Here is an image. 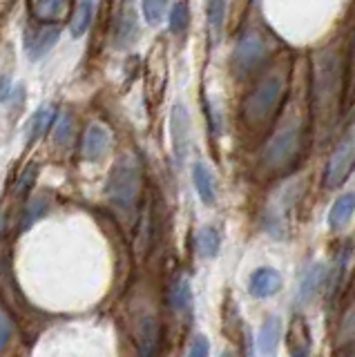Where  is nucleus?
Returning a JSON list of instances; mask_svg holds the SVG:
<instances>
[{
    "label": "nucleus",
    "mask_w": 355,
    "mask_h": 357,
    "mask_svg": "<svg viewBox=\"0 0 355 357\" xmlns=\"http://www.w3.org/2000/svg\"><path fill=\"white\" fill-rule=\"evenodd\" d=\"M284 333V321L280 315H269L266 321L262 324L259 337H257V349L262 355H273L277 351V346L282 342Z\"/></svg>",
    "instance_id": "obj_16"
},
{
    "label": "nucleus",
    "mask_w": 355,
    "mask_h": 357,
    "mask_svg": "<svg viewBox=\"0 0 355 357\" xmlns=\"http://www.w3.org/2000/svg\"><path fill=\"white\" fill-rule=\"evenodd\" d=\"M139 195H141V167L135 156L126 154L109 170L105 199L116 212V217L123 221V219H135Z\"/></svg>",
    "instance_id": "obj_3"
},
{
    "label": "nucleus",
    "mask_w": 355,
    "mask_h": 357,
    "mask_svg": "<svg viewBox=\"0 0 355 357\" xmlns=\"http://www.w3.org/2000/svg\"><path fill=\"white\" fill-rule=\"evenodd\" d=\"M190 25V9H188V0H176L170 9V18H168V27L174 36H181V33Z\"/></svg>",
    "instance_id": "obj_24"
},
{
    "label": "nucleus",
    "mask_w": 355,
    "mask_h": 357,
    "mask_svg": "<svg viewBox=\"0 0 355 357\" xmlns=\"http://www.w3.org/2000/svg\"><path fill=\"white\" fill-rule=\"evenodd\" d=\"M195 245H197V252L199 257H204V259H215L221 250V234L217 228L213 226H204L199 228L197 237H195Z\"/></svg>",
    "instance_id": "obj_22"
},
{
    "label": "nucleus",
    "mask_w": 355,
    "mask_h": 357,
    "mask_svg": "<svg viewBox=\"0 0 355 357\" xmlns=\"http://www.w3.org/2000/svg\"><path fill=\"white\" fill-rule=\"evenodd\" d=\"M210 353V342L206 335H195L190 342V349H188V355L190 357H206Z\"/></svg>",
    "instance_id": "obj_32"
},
{
    "label": "nucleus",
    "mask_w": 355,
    "mask_h": 357,
    "mask_svg": "<svg viewBox=\"0 0 355 357\" xmlns=\"http://www.w3.org/2000/svg\"><path fill=\"white\" fill-rule=\"evenodd\" d=\"M206 14H208V27L213 31V36L217 38L226 20V0H208Z\"/></svg>",
    "instance_id": "obj_27"
},
{
    "label": "nucleus",
    "mask_w": 355,
    "mask_h": 357,
    "mask_svg": "<svg viewBox=\"0 0 355 357\" xmlns=\"http://www.w3.org/2000/svg\"><path fill=\"white\" fill-rule=\"evenodd\" d=\"M282 284H284L282 275L277 273L275 268L264 266V268H257V271L250 275V279H248V293L255 299H269V297L280 293Z\"/></svg>",
    "instance_id": "obj_12"
},
{
    "label": "nucleus",
    "mask_w": 355,
    "mask_h": 357,
    "mask_svg": "<svg viewBox=\"0 0 355 357\" xmlns=\"http://www.w3.org/2000/svg\"><path fill=\"white\" fill-rule=\"evenodd\" d=\"M139 36L137 16L135 11H123L116 22V47H126V45L135 43Z\"/></svg>",
    "instance_id": "obj_23"
},
{
    "label": "nucleus",
    "mask_w": 355,
    "mask_h": 357,
    "mask_svg": "<svg viewBox=\"0 0 355 357\" xmlns=\"http://www.w3.org/2000/svg\"><path fill=\"white\" fill-rule=\"evenodd\" d=\"M355 212V192H347L342 195L335 204L331 206L328 212V228L331 230H342L349 226V221Z\"/></svg>",
    "instance_id": "obj_19"
},
{
    "label": "nucleus",
    "mask_w": 355,
    "mask_h": 357,
    "mask_svg": "<svg viewBox=\"0 0 355 357\" xmlns=\"http://www.w3.org/2000/svg\"><path fill=\"white\" fill-rule=\"evenodd\" d=\"M351 56H353V70H355V40H353V52H351Z\"/></svg>",
    "instance_id": "obj_34"
},
{
    "label": "nucleus",
    "mask_w": 355,
    "mask_h": 357,
    "mask_svg": "<svg viewBox=\"0 0 355 357\" xmlns=\"http://www.w3.org/2000/svg\"><path fill=\"white\" fill-rule=\"evenodd\" d=\"M70 0H36L31 3V16L38 22H56L65 16Z\"/></svg>",
    "instance_id": "obj_21"
},
{
    "label": "nucleus",
    "mask_w": 355,
    "mask_h": 357,
    "mask_svg": "<svg viewBox=\"0 0 355 357\" xmlns=\"http://www.w3.org/2000/svg\"><path fill=\"white\" fill-rule=\"evenodd\" d=\"M326 277H328L326 266L322 261L308 264L302 271V275H299V286H297L295 299L299 301V304H308V301L322 290V286L326 284Z\"/></svg>",
    "instance_id": "obj_10"
},
{
    "label": "nucleus",
    "mask_w": 355,
    "mask_h": 357,
    "mask_svg": "<svg viewBox=\"0 0 355 357\" xmlns=\"http://www.w3.org/2000/svg\"><path fill=\"white\" fill-rule=\"evenodd\" d=\"M56 116H59V107L52 105V103L38 107L34 114H31V119L27 121V128H25V143L29 145V148L36 141H40L54 128Z\"/></svg>",
    "instance_id": "obj_13"
},
{
    "label": "nucleus",
    "mask_w": 355,
    "mask_h": 357,
    "mask_svg": "<svg viewBox=\"0 0 355 357\" xmlns=\"http://www.w3.org/2000/svg\"><path fill=\"white\" fill-rule=\"evenodd\" d=\"M109 143H112V137H109L107 128L101 126V123H94V126L87 128L85 137H83V145H81L83 159L90 163L101 161L109 152Z\"/></svg>",
    "instance_id": "obj_11"
},
{
    "label": "nucleus",
    "mask_w": 355,
    "mask_h": 357,
    "mask_svg": "<svg viewBox=\"0 0 355 357\" xmlns=\"http://www.w3.org/2000/svg\"><path fill=\"white\" fill-rule=\"evenodd\" d=\"M36 174H38V165L31 163L27 165V170L18 176V183H16V197H25L31 188H34V181H36Z\"/></svg>",
    "instance_id": "obj_30"
},
{
    "label": "nucleus",
    "mask_w": 355,
    "mask_h": 357,
    "mask_svg": "<svg viewBox=\"0 0 355 357\" xmlns=\"http://www.w3.org/2000/svg\"><path fill=\"white\" fill-rule=\"evenodd\" d=\"M291 85V61L275 63L243 98L241 116L248 128L257 130L271 123L280 112Z\"/></svg>",
    "instance_id": "obj_2"
},
{
    "label": "nucleus",
    "mask_w": 355,
    "mask_h": 357,
    "mask_svg": "<svg viewBox=\"0 0 355 357\" xmlns=\"http://www.w3.org/2000/svg\"><path fill=\"white\" fill-rule=\"evenodd\" d=\"M165 5H168V0H143L141 9H143V18L148 20V25H159L165 14Z\"/></svg>",
    "instance_id": "obj_29"
},
{
    "label": "nucleus",
    "mask_w": 355,
    "mask_h": 357,
    "mask_svg": "<svg viewBox=\"0 0 355 357\" xmlns=\"http://www.w3.org/2000/svg\"><path fill=\"white\" fill-rule=\"evenodd\" d=\"M12 335H14V321H12V317H9L3 308H0V353L7 349V344H9V340H12Z\"/></svg>",
    "instance_id": "obj_31"
},
{
    "label": "nucleus",
    "mask_w": 355,
    "mask_h": 357,
    "mask_svg": "<svg viewBox=\"0 0 355 357\" xmlns=\"http://www.w3.org/2000/svg\"><path fill=\"white\" fill-rule=\"evenodd\" d=\"M355 172V126H351L338 141L324 167V185L328 190L340 188Z\"/></svg>",
    "instance_id": "obj_6"
},
{
    "label": "nucleus",
    "mask_w": 355,
    "mask_h": 357,
    "mask_svg": "<svg viewBox=\"0 0 355 357\" xmlns=\"http://www.w3.org/2000/svg\"><path fill=\"white\" fill-rule=\"evenodd\" d=\"M14 94V81L12 74H0V103H5Z\"/></svg>",
    "instance_id": "obj_33"
},
{
    "label": "nucleus",
    "mask_w": 355,
    "mask_h": 357,
    "mask_svg": "<svg viewBox=\"0 0 355 357\" xmlns=\"http://www.w3.org/2000/svg\"><path fill=\"white\" fill-rule=\"evenodd\" d=\"M344 89V61L338 50L326 47L313 56V116L317 128L328 130L338 119Z\"/></svg>",
    "instance_id": "obj_1"
},
{
    "label": "nucleus",
    "mask_w": 355,
    "mask_h": 357,
    "mask_svg": "<svg viewBox=\"0 0 355 357\" xmlns=\"http://www.w3.org/2000/svg\"><path fill=\"white\" fill-rule=\"evenodd\" d=\"M168 299H170V306L174 312H179V315H186V312L192 310V286H190V279L186 275H179L170 284V293H168Z\"/></svg>",
    "instance_id": "obj_18"
},
{
    "label": "nucleus",
    "mask_w": 355,
    "mask_h": 357,
    "mask_svg": "<svg viewBox=\"0 0 355 357\" xmlns=\"http://www.w3.org/2000/svg\"><path fill=\"white\" fill-rule=\"evenodd\" d=\"M347 266H349V245L342 248L340 255L335 257V264H333V273L328 277V299L338 295V290L342 286V279L347 275Z\"/></svg>",
    "instance_id": "obj_25"
},
{
    "label": "nucleus",
    "mask_w": 355,
    "mask_h": 357,
    "mask_svg": "<svg viewBox=\"0 0 355 357\" xmlns=\"http://www.w3.org/2000/svg\"><path fill=\"white\" fill-rule=\"evenodd\" d=\"M192 181H195L197 195H199V199H202V204L215 206L217 204V185H215V176L206 163L199 161L192 165Z\"/></svg>",
    "instance_id": "obj_17"
},
{
    "label": "nucleus",
    "mask_w": 355,
    "mask_h": 357,
    "mask_svg": "<svg viewBox=\"0 0 355 357\" xmlns=\"http://www.w3.org/2000/svg\"><path fill=\"white\" fill-rule=\"evenodd\" d=\"M74 137V116L70 112H63V114L56 116V123H54V141L56 145H68Z\"/></svg>",
    "instance_id": "obj_28"
},
{
    "label": "nucleus",
    "mask_w": 355,
    "mask_h": 357,
    "mask_svg": "<svg viewBox=\"0 0 355 357\" xmlns=\"http://www.w3.org/2000/svg\"><path fill=\"white\" fill-rule=\"evenodd\" d=\"M94 9H96V0H79V3H76V9L70 20V33L74 38H83L85 31L90 29Z\"/></svg>",
    "instance_id": "obj_20"
},
{
    "label": "nucleus",
    "mask_w": 355,
    "mask_h": 357,
    "mask_svg": "<svg viewBox=\"0 0 355 357\" xmlns=\"http://www.w3.org/2000/svg\"><path fill=\"white\" fill-rule=\"evenodd\" d=\"M47 210H50V199L45 197H40V199H34V201H29L27 208H25V215H23V221H20V230H29L38 219H43L47 215Z\"/></svg>",
    "instance_id": "obj_26"
},
{
    "label": "nucleus",
    "mask_w": 355,
    "mask_h": 357,
    "mask_svg": "<svg viewBox=\"0 0 355 357\" xmlns=\"http://www.w3.org/2000/svg\"><path fill=\"white\" fill-rule=\"evenodd\" d=\"M286 342H288V353L291 355H297V357L310 355V331L304 317H299V315L293 317L286 333Z\"/></svg>",
    "instance_id": "obj_15"
},
{
    "label": "nucleus",
    "mask_w": 355,
    "mask_h": 357,
    "mask_svg": "<svg viewBox=\"0 0 355 357\" xmlns=\"http://www.w3.org/2000/svg\"><path fill=\"white\" fill-rule=\"evenodd\" d=\"M61 38V25L56 22H45L40 27H27L25 29V52L31 61L43 59Z\"/></svg>",
    "instance_id": "obj_8"
},
{
    "label": "nucleus",
    "mask_w": 355,
    "mask_h": 357,
    "mask_svg": "<svg viewBox=\"0 0 355 357\" xmlns=\"http://www.w3.org/2000/svg\"><path fill=\"white\" fill-rule=\"evenodd\" d=\"M269 54V43L259 31H246L237 40L235 50H232V72L237 76L250 74L257 67L264 56Z\"/></svg>",
    "instance_id": "obj_7"
},
{
    "label": "nucleus",
    "mask_w": 355,
    "mask_h": 357,
    "mask_svg": "<svg viewBox=\"0 0 355 357\" xmlns=\"http://www.w3.org/2000/svg\"><path fill=\"white\" fill-rule=\"evenodd\" d=\"M304 148V123L291 116L277 128L264 148V165L280 174L291 170Z\"/></svg>",
    "instance_id": "obj_4"
},
{
    "label": "nucleus",
    "mask_w": 355,
    "mask_h": 357,
    "mask_svg": "<svg viewBox=\"0 0 355 357\" xmlns=\"http://www.w3.org/2000/svg\"><path fill=\"white\" fill-rule=\"evenodd\" d=\"M299 199V183L288 181L282 183L269 197V204L264 208L262 226L273 239H288L293 230V210Z\"/></svg>",
    "instance_id": "obj_5"
},
{
    "label": "nucleus",
    "mask_w": 355,
    "mask_h": 357,
    "mask_svg": "<svg viewBox=\"0 0 355 357\" xmlns=\"http://www.w3.org/2000/svg\"><path fill=\"white\" fill-rule=\"evenodd\" d=\"M170 137H172V152L176 163H183L188 150H190V114L186 105L176 103L170 114Z\"/></svg>",
    "instance_id": "obj_9"
},
{
    "label": "nucleus",
    "mask_w": 355,
    "mask_h": 357,
    "mask_svg": "<svg viewBox=\"0 0 355 357\" xmlns=\"http://www.w3.org/2000/svg\"><path fill=\"white\" fill-rule=\"evenodd\" d=\"M135 337H137V346H139L141 355H157L159 353V344H161L159 321L154 317H150V315L141 317L139 324H137Z\"/></svg>",
    "instance_id": "obj_14"
}]
</instances>
